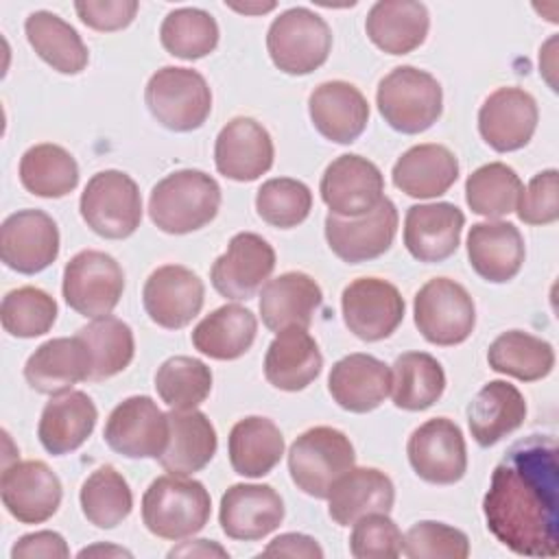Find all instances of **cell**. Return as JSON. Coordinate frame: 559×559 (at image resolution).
<instances>
[{
	"label": "cell",
	"instance_id": "6da1fadb",
	"mask_svg": "<svg viewBox=\"0 0 559 559\" xmlns=\"http://www.w3.org/2000/svg\"><path fill=\"white\" fill-rule=\"evenodd\" d=\"M550 435L515 441L493 467L483 513L493 537L524 557L559 552V459Z\"/></svg>",
	"mask_w": 559,
	"mask_h": 559
},
{
	"label": "cell",
	"instance_id": "7a4b0ae2",
	"mask_svg": "<svg viewBox=\"0 0 559 559\" xmlns=\"http://www.w3.org/2000/svg\"><path fill=\"white\" fill-rule=\"evenodd\" d=\"M221 186L197 168H181L159 179L148 197V216L164 234H190L214 221Z\"/></svg>",
	"mask_w": 559,
	"mask_h": 559
},
{
	"label": "cell",
	"instance_id": "3957f363",
	"mask_svg": "<svg viewBox=\"0 0 559 559\" xmlns=\"http://www.w3.org/2000/svg\"><path fill=\"white\" fill-rule=\"evenodd\" d=\"M212 513V500L203 483L164 474L142 496V522L155 537L183 539L199 533Z\"/></svg>",
	"mask_w": 559,
	"mask_h": 559
},
{
	"label": "cell",
	"instance_id": "277c9868",
	"mask_svg": "<svg viewBox=\"0 0 559 559\" xmlns=\"http://www.w3.org/2000/svg\"><path fill=\"white\" fill-rule=\"evenodd\" d=\"M376 105L391 129L417 135L439 120L443 111V90L430 72L397 66L380 79Z\"/></svg>",
	"mask_w": 559,
	"mask_h": 559
},
{
	"label": "cell",
	"instance_id": "5b68a950",
	"mask_svg": "<svg viewBox=\"0 0 559 559\" xmlns=\"http://www.w3.org/2000/svg\"><path fill=\"white\" fill-rule=\"evenodd\" d=\"M144 103L164 129L188 133L207 120L212 90L197 70L164 66L151 74L144 87Z\"/></svg>",
	"mask_w": 559,
	"mask_h": 559
},
{
	"label": "cell",
	"instance_id": "8992f818",
	"mask_svg": "<svg viewBox=\"0 0 559 559\" xmlns=\"http://www.w3.org/2000/svg\"><path fill=\"white\" fill-rule=\"evenodd\" d=\"M266 50L277 70L304 76L328 61L332 50V31L314 11L293 7L271 22Z\"/></svg>",
	"mask_w": 559,
	"mask_h": 559
},
{
	"label": "cell",
	"instance_id": "52a82bcc",
	"mask_svg": "<svg viewBox=\"0 0 559 559\" xmlns=\"http://www.w3.org/2000/svg\"><path fill=\"white\" fill-rule=\"evenodd\" d=\"M356 454L349 437L332 426L301 432L288 450V472L297 489L312 498H328L332 483L354 467Z\"/></svg>",
	"mask_w": 559,
	"mask_h": 559
},
{
	"label": "cell",
	"instance_id": "ba28073f",
	"mask_svg": "<svg viewBox=\"0 0 559 559\" xmlns=\"http://www.w3.org/2000/svg\"><path fill=\"white\" fill-rule=\"evenodd\" d=\"M79 210L94 234L107 240L129 238L142 221L140 188L122 170H100L85 183Z\"/></svg>",
	"mask_w": 559,
	"mask_h": 559
},
{
	"label": "cell",
	"instance_id": "9c48e42d",
	"mask_svg": "<svg viewBox=\"0 0 559 559\" xmlns=\"http://www.w3.org/2000/svg\"><path fill=\"white\" fill-rule=\"evenodd\" d=\"M413 317L419 334L439 347H452L469 338L476 325L472 295L450 277L428 280L415 295Z\"/></svg>",
	"mask_w": 559,
	"mask_h": 559
},
{
	"label": "cell",
	"instance_id": "30bf717a",
	"mask_svg": "<svg viewBox=\"0 0 559 559\" xmlns=\"http://www.w3.org/2000/svg\"><path fill=\"white\" fill-rule=\"evenodd\" d=\"M122 290V266L105 251H79L63 269V299L81 317L98 319L109 314L118 306Z\"/></svg>",
	"mask_w": 559,
	"mask_h": 559
},
{
	"label": "cell",
	"instance_id": "8fae6325",
	"mask_svg": "<svg viewBox=\"0 0 559 559\" xmlns=\"http://www.w3.org/2000/svg\"><path fill=\"white\" fill-rule=\"evenodd\" d=\"M341 310L347 330L360 341L389 338L404 319V297L395 284L380 277H358L343 288Z\"/></svg>",
	"mask_w": 559,
	"mask_h": 559
},
{
	"label": "cell",
	"instance_id": "7c38bea8",
	"mask_svg": "<svg viewBox=\"0 0 559 559\" xmlns=\"http://www.w3.org/2000/svg\"><path fill=\"white\" fill-rule=\"evenodd\" d=\"M103 437L127 459H159L168 445V413L148 395H131L109 413Z\"/></svg>",
	"mask_w": 559,
	"mask_h": 559
},
{
	"label": "cell",
	"instance_id": "4fadbf2b",
	"mask_svg": "<svg viewBox=\"0 0 559 559\" xmlns=\"http://www.w3.org/2000/svg\"><path fill=\"white\" fill-rule=\"evenodd\" d=\"M413 472L432 485H454L467 472V448L461 428L448 417H432L413 430L406 443Z\"/></svg>",
	"mask_w": 559,
	"mask_h": 559
},
{
	"label": "cell",
	"instance_id": "5bb4252c",
	"mask_svg": "<svg viewBox=\"0 0 559 559\" xmlns=\"http://www.w3.org/2000/svg\"><path fill=\"white\" fill-rule=\"evenodd\" d=\"M319 192L330 214L356 218L378 207L384 199V177L371 159L345 153L328 164Z\"/></svg>",
	"mask_w": 559,
	"mask_h": 559
},
{
	"label": "cell",
	"instance_id": "9a60e30c",
	"mask_svg": "<svg viewBox=\"0 0 559 559\" xmlns=\"http://www.w3.org/2000/svg\"><path fill=\"white\" fill-rule=\"evenodd\" d=\"M275 269V249L253 231L231 236L210 271L212 286L225 299H251Z\"/></svg>",
	"mask_w": 559,
	"mask_h": 559
},
{
	"label": "cell",
	"instance_id": "2e32d148",
	"mask_svg": "<svg viewBox=\"0 0 559 559\" xmlns=\"http://www.w3.org/2000/svg\"><path fill=\"white\" fill-rule=\"evenodd\" d=\"M397 210L391 199H382L371 212L343 218L328 214L325 216V240L336 258L347 264H360L380 258L393 245L397 231Z\"/></svg>",
	"mask_w": 559,
	"mask_h": 559
},
{
	"label": "cell",
	"instance_id": "e0dca14e",
	"mask_svg": "<svg viewBox=\"0 0 559 559\" xmlns=\"http://www.w3.org/2000/svg\"><path fill=\"white\" fill-rule=\"evenodd\" d=\"M59 255V229L52 216L41 210H17L0 227V258L4 266L35 275L48 269Z\"/></svg>",
	"mask_w": 559,
	"mask_h": 559
},
{
	"label": "cell",
	"instance_id": "ac0fdd59",
	"mask_svg": "<svg viewBox=\"0 0 559 559\" xmlns=\"http://www.w3.org/2000/svg\"><path fill=\"white\" fill-rule=\"evenodd\" d=\"M201 277L181 264L157 266L144 282L142 304L153 323L166 330L186 328L203 308Z\"/></svg>",
	"mask_w": 559,
	"mask_h": 559
},
{
	"label": "cell",
	"instance_id": "d6986e66",
	"mask_svg": "<svg viewBox=\"0 0 559 559\" xmlns=\"http://www.w3.org/2000/svg\"><path fill=\"white\" fill-rule=\"evenodd\" d=\"M4 509L22 524L50 520L61 504V480L48 463L31 459L7 465L0 478Z\"/></svg>",
	"mask_w": 559,
	"mask_h": 559
},
{
	"label": "cell",
	"instance_id": "ffe728a7",
	"mask_svg": "<svg viewBox=\"0 0 559 559\" xmlns=\"http://www.w3.org/2000/svg\"><path fill=\"white\" fill-rule=\"evenodd\" d=\"M539 111L535 98L522 87H498L478 109V131L498 153L526 146L537 129Z\"/></svg>",
	"mask_w": 559,
	"mask_h": 559
},
{
	"label": "cell",
	"instance_id": "44dd1931",
	"mask_svg": "<svg viewBox=\"0 0 559 559\" xmlns=\"http://www.w3.org/2000/svg\"><path fill=\"white\" fill-rule=\"evenodd\" d=\"M275 157L271 133L253 118H231L216 135V170L231 181H255L271 170Z\"/></svg>",
	"mask_w": 559,
	"mask_h": 559
},
{
	"label": "cell",
	"instance_id": "7402d4cb",
	"mask_svg": "<svg viewBox=\"0 0 559 559\" xmlns=\"http://www.w3.org/2000/svg\"><path fill=\"white\" fill-rule=\"evenodd\" d=\"M284 520V500L271 485L236 483L218 507V522L227 537L255 542L273 533Z\"/></svg>",
	"mask_w": 559,
	"mask_h": 559
},
{
	"label": "cell",
	"instance_id": "603a6c76",
	"mask_svg": "<svg viewBox=\"0 0 559 559\" xmlns=\"http://www.w3.org/2000/svg\"><path fill=\"white\" fill-rule=\"evenodd\" d=\"M465 214L454 203H419L406 210L404 247L419 262H443L461 242Z\"/></svg>",
	"mask_w": 559,
	"mask_h": 559
},
{
	"label": "cell",
	"instance_id": "cb8c5ba5",
	"mask_svg": "<svg viewBox=\"0 0 559 559\" xmlns=\"http://www.w3.org/2000/svg\"><path fill=\"white\" fill-rule=\"evenodd\" d=\"M24 378L37 393H66L74 384L92 378L90 349L76 334L50 338L28 356Z\"/></svg>",
	"mask_w": 559,
	"mask_h": 559
},
{
	"label": "cell",
	"instance_id": "d4e9b609",
	"mask_svg": "<svg viewBox=\"0 0 559 559\" xmlns=\"http://www.w3.org/2000/svg\"><path fill=\"white\" fill-rule=\"evenodd\" d=\"M308 111L314 129L330 142L352 144L369 122L365 94L347 81H325L310 92Z\"/></svg>",
	"mask_w": 559,
	"mask_h": 559
},
{
	"label": "cell",
	"instance_id": "484cf974",
	"mask_svg": "<svg viewBox=\"0 0 559 559\" xmlns=\"http://www.w3.org/2000/svg\"><path fill=\"white\" fill-rule=\"evenodd\" d=\"M328 391L349 413L376 411L391 393V369L371 354H349L334 362Z\"/></svg>",
	"mask_w": 559,
	"mask_h": 559
},
{
	"label": "cell",
	"instance_id": "4316f807",
	"mask_svg": "<svg viewBox=\"0 0 559 559\" xmlns=\"http://www.w3.org/2000/svg\"><path fill=\"white\" fill-rule=\"evenodd\" d=\"M321 301L323 293L314 277L301 271H288L262 286L260 317L271 332L286 328L308 330Z\"/></svg>",
	"mask_w": 559,
	"mask_h": 559
},
{
	"label": "cell",
	"instance_id": "83f0119b",
	"mask_svg": "<svg viewBox=\"0 0 559 559\" xmlns=\"http://www.w3.org/2000/svg\"><path fill=\"white\" fill-rule=\"evenodd\" d=\"M524 238L509 221H485L469 227L467 258L472 269L491 284L513 280L524 264Z\"/></svg>",
	"mask_w": 559,
	"mask_h": 559
},
{
	"label": "cell",
	"instance_id": "f1b7e54d",
	"mask_svg": "<svg viewBox=\"0 0 559 559\" xmlns=\"http://www.w3.org/2000/svg\"><path fill=\"white\" fill-rule=\"evenodd\" d=\"M395 502L391 478L376 467H349L328 493V513L338 526H349L369 513H389Z\"/></svg>",
	"mask_w": 559,
	"mask_h": 559
},
{
	"label": "cell",
	"instance_id": "f546056e",
	"mask_svg": "<svg viewBox=\"0 0 559 559\" xmlns=\"http://www.w3.org/2000/svg\"><path fill=\"white\" fill-rule=\"evenodd\" d=\"M393 186L413 199L445 194L459 179V159L443 144H415L404 151L391 170Z\"/></svg>",
	"mask_w": 559,
	"mask_h": 559
},
{
	"label": "cell",
	"instance_id": "4dcf8cb0",
	"mask_svg": "<svg viewBox=\"0 0 559 559\" xmlns=\"http://www.w3.org/2000/svg\"><path fill=\"white\" fill-rule=\"evenodd\" d=\"M98 419L96 404L83 391H66L46 402L37 437L46 452L61 456L81 448L92 435Z\"/></svg>",
	"mask_w": 559,
	"mask_h": 559
},
{
	"label": "cell",
	"instance_id": "1f68e13d",
	"mask_svg": "<svg viewBox=\"0 0 559 559\" xmlns=\"http://www.w3.org/2000/svg\"><path fill=\"white\" fill-rule=\"evenodd\" d=\"M526 419V400L507 380L487 382L467 406V424L474 441L483 448L496 445L515 432Z\"/></svg>",
	"mask_w": 559,
	"mask_h": 559
},
{
	"label": "cell",
	"instance_id": "d6a6232c",
	"mask_svg": "<svg viewBox=\"0 0 559 559\" xmlns=\"http://www.w3.org/2000/svg\"><path fill=\"white\" fill-rule=\"evenodd\" d=\"M323 356L304 328L277 332L264 356V378L280 391H301L321 373Z\"/></svg>",
	"mask_w": 559,
	"mask_h": 559
},
{
	"label": "cell",
	"instance_id": "836d02e7",
	"mask_svg": "<svg viewBox=\"0 0 559 559\" xmlns=\"http://www.w3.org/2000/svg\"><path fill=\"white\" fill-rule=\"evenodd\" d=\"M216 430L197 408L168 413V445L157 459L168 474L190 476L201 472L216 454Z\"/></svg>",
	"mask_w": 559,
	"mask_h": 559
},
{
	"label": "cell",
	"instance_id": "e575fe53",
	"mask_svg": "<svg viewBox=\"0 0 559 559\" xmlns=\"http://www.w3.org/2000/svg\"><path fill=\"white\" fill-rule=\"evenodd\" d=\"M430 15L426 4L413 0H380L365 20L367 37L389 55H408L428 35Z\"/></svg>",
	"mask_w": 559,
	"mask_h": 559
},
{
	"label": "cell",
	"instance_id": "d590c367",
	"mask_svg": "<svg viewBox=\"0 0 559 559\" xmlns=\"http://www.w3.org/2000/svg\"><path fill=\"white\" fill-rule=\"evenodd\" d=\"M255 334V314L245 306L225 304L197 323L192 330V345L214 360H236L251 349Z\"/></svg>",
	"mask_w": 559,
	"mask_h": 559
},
{
	"label": "cell",
	"instance_id": "8d00e7d4",
	"mask_svg": "<svg viewBox=\"0 0 559 559\" xmlns=\"http://www.w3.org/2000/svg\"><path fill=\"white\" fill-rule=\"evenodd\" d=\"M31 48L52 70L61 74H79L90 61L87 46L74 26L52 11H33L24 22Z\"/></svg>",
	"mask_w": 559,
	"mask_h": 559
},
{
	"label": "cell",
	"instance_id": "74e56055",
	"mask_svg": "<svg viewBox=\"0 0 559 559\" xmlns=\"http://www.w3.org/2000/svg\"><path fill=\"white\" fill-rule=\"evenodd\" d=\"M229 463L245 478L266 476L284 456V437L266 417L238 419L229 432Z\"/></svg>",
	"mask_w": 559,
	"mask_h": 559
},
{
	"label": "cell",
	"instance_id": "f35d334b",
	"mask_svg": "<svg viewBox=\"0 0 559 559\" xmlns=\"http://www.w3.org/2000/svg\"><path fill=\"white\" fill-rule=\"evenodd\" d=\"M445 391L441 362L426 352H406L391 367V397L402 411H426Z\"/></svg>",
	"mask_w": 559,
	"mask_h": 559
},
{
	"label": "cell",
	"instance_id": "ab89813d",
	"mask_svg": "<svg viewBox=\"0 0 559 559\" xmlns=\"http://www.w3.org/2000/svg\"><path fill=\"white\" fill-rule=\"evenodd\" d=\"M487 362L493 371L535 382L546 378L555 367V349L548 341L522 330L502 332L487 349Z\"/></svg>",
	"mask_w": 559,
	"mask_h": 559
},
{
	"label": "cell",
	"instance_id": "60d3db41",
	"mask_svg": "<svg viewBox=\"0 0 559 559\" xmlns=\"http://www.w3.org/2000/svg\"><path fill=\"white\" fill-rule=\"evenodd\" d=\"M24 190L44 199H61L79 183L76 159L59 144H35L20 159Z\"/></svg>",
	"mask_w": 559,
	"mask_h": 559
},
{
	"label": "cell",
	"instance_id": "b9f144b4",
	"mask_svg": "<svg viewBox=\"0 0 559 559\" xmlns=\"http://www.w3.org/2000/svg\"><path fill=\"white\" fill-rule=\"evenodd\" d=\"M76 336L87 345L92 356V378L94 382L114 378L124 371L135 354V341L131 328L118 317H98L83 325Z\"/></svg>",
	"mask_w": 559,
	"mask_h": 559
},
{
	"label": "cell",
	"instance_id": "7bdbcfd3",
	"mask_svg": "<svg viewBox=\"0 0 559 559\" xmlns=\"http://www.w3.org/2000/svg\"><path fill=\"white\" fill-rule=\"evenodd\" d=\"M79 502L90 524L96 528H116L129 518L133 509V493L116 467L103 465L83 480Z\"/></svg>",
	"mask_w": 559,
	"mask_h": 559
},
{
	"label": "cell",
	"instance_id": "ee69618b",
	"mask_svg": "<svg viewBox=\"0 0 559 559\" xmlns=\"http://www.w3.org/2000/svg\"><path fill=\"white\" fill-rule=\"evenodd\" d=\"M522 190L524 186L511 166L502 162H489L467 177L465 201L474 214L502 218L515 212Z\"/></svg>",
	"mask_w": 559,
	"mask_h": 559
},
{
	"label": "cell",
	"instance_id": "f6af8a7d",
	"mask_svg": "<svg viewBox=\"0 0 559 559\" xmlns=\"http://www.w3.org/2000/svg\"><path fill=\"white\" fill-rule=\"evenodd\" d=\"M216 20L197 7L170 11L159 26V41L173 57L192 61L210 55L218 46Z\"/></svg>",
	"mask_w": 559,
	"mask_h": 559
},
{
	"label": "cell",
	"instance_id": "bcb514c9",
	"mask_svg": "<svg viewBox=\"0 0 559 559\" xmlns=\"http://www.w3.org/2000/svg\"><path fill=\"white\" fill-rule=\"evenodd\" d=\"M155 389L175 411L197 408L212 391V369L192 356H173L157 367Z\"/></svg>",
	"mask_w": 559,
	"mask_h": 559
},
{
	"label": "cell",
	"instance_id": "7dc6e473",
	"mask_svg": "<svg viewBox=\"0 0 559 559\" xmlns=\"http://www.w3.org/2000/svg\"><path fill=\"white\" fill-rule=\"evenodd\" d=\"M4 332L17 338H35L46 334L57 321V301L37 286H20L9 290L0 306Z\"/></svg>",
	"mask_w": 559,
	"mask_h": 559
},
{
	"label": "cell",
	"instance_id": "c3c4849f",
	"mask_svg": "<svg viewBox=\"0 0 559 559\" xmlns=\"http://www.w3.org/2000/svg\"><path fill=\"white\" fill-rule=\"evenodd\" d=\"M255 210L264 223L290 229L308 218L312 210V192L299 179L273 177L258 188Z\"/></svg>",
	"mask_w": 559,
	"mask_h": 559
},
{
	"label": "cell",
	"instance_id": "681fc988",
	"mask_svg": "<svg viewBox=\"0 0 559 559\" xmlns=\"http://www.w3.org/2000/svg\"><path fill=\"white\" fill-rule=\"evenodd\" d=\"M402 552L411 559H465L469 539L450 524L421 520L406 531Z\"/></svg>",
	"mask_w": 559,
	"mask_h": 559
},
{
	"label": "cell",
	"instance_id": "f907efd6",
	"mask_svg": "<svg viewBox=\"0 0 559 559\" xmlns=\"http://www.w3.org/2000/svg\"><path fill=\"white\" fill-rule=\"evenodd\" d=\"M404 535L389 513H369L354 522L349 552L356 559H395L402 555Z\"/></svg>",
	"mask_w": 559,
	"mask_h": 559
},
{
	"label": "cell",
	"instance_id": "816d5d0a",
	"mask_svg": "<svg viewBox=\"0 0 559 559\" xmlns=\"http://www.w3.org/2000/svg\"><path fill=\"white\" fill-rule=\"evenodd\" d=\"M515 214L526 225H550L559 218V173L555 168L533 175L520 194Z\"/></svg>",
	"mask_w": 559,
	"mask_h": 559
},
{
	"label": "cell",
	"instance_id": "f5cc1de1",
	"mask_svg": "<svg viewBox=\"0 0 559 559\" xmlns=\"http://www.w3.org/2000/svg\"><path fill=\"white\" fill-rule=\"evenodd\" d=\"M140 4L135 0H85L74 2V11L85 26L98 33H114L127 28Z\"/></svg>",
	"mask_w": 559,
	"mask_h": 559
},
{
	"label": "cell",
	"instance_id": "db71d44e",
	"mask_svg": "<svg viewBox=\"0 0 559 559\" xmlns=\"http://www.w3.org/2000/svg\"><path fill=\"white\" fill-rule=\"evenodd\" d=\"M70 548L66 539L55 531H37L22 535L13 548L11 559H31V557H48V559H66Z\"/></svg>",
	"mask_w": 559,
	"mask_h": 559
},
{
	"label": "cell",
	"instance_id": "11a10c76",
	"mask_svg": "<svg viewBox=\"0 0 559 559\" xmlns=\"http://www.w3.org/2000/svg\"><path fill=\"white\" fill-rule=\"evenodd\" d=\"M264 557H306V559H321L323 548L317 544L314 537L304 533H284L277 535L264 550Z\"/></svg>",
	"mask_w": 559,
	"mask_h": 559
},
{
	"label": "cell",
	"instance_id": "9f6ffc18",
	"mask_svg": "<svg viewBox=\"0 0 559 559\" xmlns=\"http://www.w3.org/2000/svg\"><path fill=\"white\" fill-rule=\"evenodd\" d=\"M227 557V550L221 548L218 544L210 542V539H194V542H183L181 546L168 550V557Z\"/></svg>",
	"mask_w": 559,
	"mask_h": 559
},
{
	"label": "cell",
	"instance_id": "6f0895ef",
	"mask_svg": "<svg viewBox=\"0 0 559 559\" xmlns=\"http://www.w3.org/2000/svg\"><path fill=\"white\" fill-rule=\"evenodd\" d=\"M124 555V557H131V552L129 550H124V548H116V546H92V548H83L81 552H79V557H87V555Z\"/></svg>",
	"mask_w": 559,
	"mask_h": 559
},
{
	"label": "cell",
	"instance_id": "680465c9",
	"mask_svg": "<svg viewBox=\"0 0 559 559\" xmlns=\"http://www.w3.org/2000/svg\"><path fill=\"white\" fill-rule=\"evenodd\" d=\"M229 7L238 13H266V11L275 9V2H269V4H229Z\"/></svg>",
	"mask_w": 559,
	"mask_h": 559
}]
</instances>
